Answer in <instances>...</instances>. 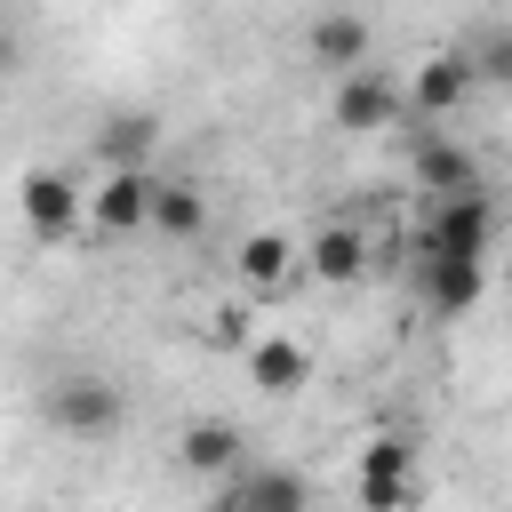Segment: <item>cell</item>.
<instances>
[{"mask_svg":"<svg viewBox=\"0 0 512 512\" xmlns=\"http://www.w3.org/2000/svg\"><path fill=\"white\" fill-rule=\"evenodd\" d=\"M40 408H48V424H56L64 440H112V432L128 424L120 384H112V376H88V368H80V376H56Z\"/></svg>","mask_w":512,"mask_h":512,"instance_id":"6da1fadb","label":"cell"},{"mask_svg":"<svg viewBox=\"0 0 512 512\" xmlns=\"http://www.w3.org/2000/svg\"><path fill=\"white\" fill-rule=\"evenodd\" d=\"M328 112H336V128H344V136H376V128H400V120H408V104H400V80H392L384 64H360V72H344Z\"/></svg>","mask_w":512,"mask_h":512,"instance_id":"7a4b0ae2","label":"cell"},{"mask_svg":"<svg viewBox=\"0 0 512 512\" xmlns=\"http://www.w3.org/2000/svg\"><path fill=\"white\" fill-rule=\"evenodd\" d=\"M488 240H496V200H488V184L448 192V200L432 208V256H472V264H488Z\"/></svg>","mask_w":512,"mask_h":512,"instance_id":"3957f363","label":"cell"},{"mask_svg":"<svg viewBox=\"0 0 512 512\" xmlns=\"http://www.w3.org/2000/svg\"><path fill=\"white\" fill-rule=\"evenodd\" d=\"M16 208H24V224H32V240H72L80 232V192L56 176V168H24V184H16Z\"/></svg>","mask_w":512,"mask_h":512,"instance_id":"277c9868","label":"cell"},{"mask_svg":"<svg viewBox=\"0 0 512 512\" xmlns=\"http://www.w3.org/2000/svg\"><path fill=\"white\" fill-rule=\"evenodd\" d=\"M80 208H88L96 232H144V216H152V176H144V168H104V184L80 192Z\"/></svg>","mask_w":512,"mask_h":512,"instance_id":"5b68a950","label":"cell"},{"mask_svg":"<svg viewBox=\"0 0 512 512\" xmlns=\"http://www.w3.org/2000/svg\"><path fill=\"white\" fill-rule=\"evenodd\" d=\"M416 448L408 440H376V448H360V504L368 512H408L416 504Z\"/></svg>","mask_w":512,"mask_h":512,"instance_id":"8992f818","label":"cell"},{"mask_svg":"<svg viewBox=\"0 0 512 512\" xmlns=\"http://www.w3.org/2000/svg\"><path fill=\"white\" fill-rule=\"evenodd\" d=\"M304 48H312V64L320 72H360V64H376V32H368V16H344V8H328V16H312V32H304Z\"/></svg>","mask_w":512,"mask_h":512,"instance_id":"52a82bcc","label":"cell"},{"mask_svg":"<svg viewBox=\"0 0 512 512\" xmlns=\"http://www.w3.org/2000/svg\"><path fill=\"white\" fill-rule=\"evenodd\" d=\"M464 96H472V64H464V56H424V64H416V88H400L408 120H424V128H440Z\"/></svg>","mask_w":512,"mask_h":512,"instance_id":"ba28073f","label":"cell"},{"mask_svg":"<svg viewBox=\"0 0 512 512\" xmlns=\"http://www.w3.org/2000/svg\"><path fill=\"white\" fill-rule=\"evenodd\" d=\"M240 360H248L256 392H272V400L304 392V376H312V352H304V344H288V336H248V344H240Z\"/></svg>","mask_w":512,"mask_h":512,"instance_id":"9c48e42d","label":"cell"},{"mask_svg":"<svg viewBox=\"0 0 512 512\" xmlns=\"http://www.w3.org/2000/svg\"><path fill=\"white\" fill-rule=\"evenodd\" d=\"M416 184H424L432 200H448V192H472V184H480V160H472L456 136L424 128V144H416Z\"/></svg>","mask_w":512,"mask_h":512,"instance_id":"30bf717a","label":"cell"},{"mask_svg":"<svg viewBox=\"0 0 512 512\" xmlns=\"http://www.w3.org/2000/svg\"><path fill=\"white\" fill-rule=\"evenodd\" d=\"M480 288H488V264H472V256H424V296H432L440 320H464L480 304Z\"/></svg>","mask_w":512,"mask_h":512,"instance_id":"8fae6325","label":"cell"},{"mask_svg":"<svg viewBox=\"0 0 512 512\" xmlns=\"http://www.w3.org/2000/svg\"><path fill=\"white\" fill-rule=\"evenodd\" d=\"M240 424H224V416H192L184 424V440H176V456H184V472H240Z\"/></svg>","mask_w":512,"mask_h":512,"instance_id":"7c38bea8","label":"cell"},{"mask_svg":"<svg viewBox=\"0 0 512 512\" xmlns=\"http://www.w3.org/2000/svg\"><path fill=\"white\" fill-rule=\"evenodd\" d=\"M232 496H240L248 512H312V480L288 472V464H248Z\"/></svg>","mask_w":512,"mask_h":512,"instance_id":"4fadbf2b","label":"cell"},{"mask_svg":"<svg viewBox=\"0 0 512 512\" xmlns=\"http://www.w3.org/2000/svg\"><path fill=\"white\" fill-rule=\"evenodd\" d=\"M296 264H304V272H320V280H336V288H344V280H360V272H368V240H360V232H352V224H320V232H312V248H304V256H296Z\"/></svg>","mask_w":512,"mask_h":512,"instance_id":"5bb4252c","label":"cell"},{"mask_svg":"<svg viewBox=\"0 0 512 512\" xmlns=\"http://www.w3.org/2000/svg\"><path fill=\"white\" fill-rule=\"evenodd\" d=\"M152 144H160V120H152V112H112V120H104V136H96L104 168H144V160H152Z\"/></svg>","mask_w":512,"mask_h":512,"instance_id":"9a60e30c","label":"cell"},{"mask_svg":"<svg viewBox=\"0 0 512 512\" xmlns=\"http://www.w3.org/2000/svg\"><path fill=\"white\" fill-rule=\"evenodd\" d=\"M152 232H168V240H200L208 232V200L192 192V184H152V216H144Z\"/></svg>","mask_w":512,"mask_h":512,"instance_id":"2e32d148","label":"cell"},{"mask_svg":"<svg viewBox=\"0 0 512 512\" xmlns=\"http://www.w3.org/2000/svg\"><path fill=\"white\" fill-rule=\"evenodd\" d=\"M288 272H296V240L288 232H248L240 240V280L248 288H280Z\"/></svg>","mask_w":512,"mask_h":512,"instance_id":"e0dca14e","label":"cell"},{"mask_svg":"<svg viewBox=\"0 0 512 512\" xmlns=\"http://www.w3.org/2000/svg\"><path fill=\"white\" fill-rule=\"evenodd\" d=\"M464 64H472V88H480V80H504V72H512V40H504V32H488Z\"/></svg>","mask_w":512,"mask_h":512,"instance_id":"ac0fdd59","label":"cell"},{"mask_svg":"<svg viewBox=\"0 0 512 512\" xmlns=\"http://www.w3.org/2000/svg\"><path fill=\"white\" fill-rule=\"evenodd\" d=\"M208 512H248V504H240V496H216V504H208Z\"/></svg>","mask_w":512,"mask_h":512,"instance_id":"d6986e66","label":"cell"},{"mask_svg":"<svg viewBox=\"0 0 512 512\" xmlns=\"http://www.w3.org/2000/svg\"><path fill=\"white\" fill-rule=\"evenodd\" d=\"M8 64H16V40H8V32H0V72H8Z\"/></svg>","mask_w":512,"mask_h":512,"instance_id":"ffe728a7","label":"cell"}]
</instances>
